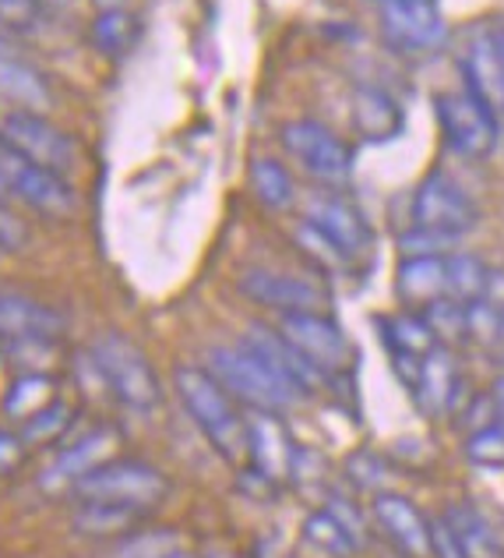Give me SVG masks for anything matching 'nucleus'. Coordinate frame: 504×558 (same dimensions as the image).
Wrapping results in <instances>:
<instances>
[{
  "mask_svg": "<svg viewBox=\"0 0 504 558\" xmlns=\"http://www.w3.org/2000/svg\"><path fill=\"white\" fill-rule=\"evenodd\" d=\"M480 223V209L469 191L448 170H431L409 198V227L398 233L403 255L458 252Z\"/></svg>",
  "mask_w": 504,
  "mask_h": 558,
  "instance_id": "1",
  "label": "nucleus"
},
{
  "mask_svg": "<svg viewBox=\"0 0 504 558\" xmlns=\"http://www.w3.org/2000/svg\"><path fill=\"white\" fill-rule=\"evenodd\" d=\"M173 389L181 396L187 417L198 424V432L209 438V446L222 460L241 466L247 460V421L236 410V400L198 364H181L173 372Z\"/></svg>",
  "mask_w": 504,
  "mask_h": 558,
  "instance_id": "2",
  "label": "nucleus"
},
{
  "mask_svg": "<svg viewBox=\"0 0 504 558\" xmlns=\"http://www.w3.org/2000/svg\"><path fill=\"white\" fill-rule=\"evenodd\" d=\"M205 368H209V375L219 381V386L226 389L236 403H244L247 410H272V414H286V410L304 403L300 396H296L286 381L244 343L212 347L209 357H205Z\"/></svg>",
  "mask_w": 504,
  "mask_h": 558,
  "instance_id": "3",
  "label": "nucleus"
},
{
  "mask_svg": "<svg viewBox=\"0 0 504 558\" xmlns=\"http://www.w3.org/2000/svg\"><path fill=\"white\" fill-rule=\"evenodd\" d=\"M93 357L102 378H107L110 400L135 410V414H152L162 403V381L152 368V361L124 332H102L93 343Z\"/></svg>",
  "mask_w": 504,
  "mask_h": 558,
  "instance_id": "4",
  "label": "nucleus"
},
{
  "mask_svg": "<svg viewBox=\"0 0 504 558\" xmlns=\"http://www.w3.org/2000/svg\"><path fill=\"white\" fill-rule=\"evenodd\" d=\"M82 502H113L127 506L138 512H152L170 492V481L159 466L148 460H131V457H110L96 470L71 488Z\"/></svg>",
  "mask_w": 504,
  "mask_h": 558,
  "instance_id": "5",
  "label": "nucleus"
},
{
  "mask_svg": "<svg viewBox=\"0 0 504 558\" xmlns=\"http://www.w3.org/2000/svg\"><path fill=\"white\" fill-rule=\"evenodd\" d=\"M434 117L444 145L463 159H487L501 142V121L487 102L469 89L434 96Z\"/></svg>",
  "mask_w": 504,
  "mask_h": 558,
  "instance_id": "6",
  "label": "nucleus"
},
{
  "mask_svg": "<svg viewBox=\"0 0 504 558\" xmlns=\"http://www.w3.org/2000/svg\"><path fill=\"white\" fill-rule=\"evenodd\" d=\"M279 142L290 153L293 163H300L307 178L318 184L343 187L353 173V149L346 138H339L329 124L315 121V117H300V121H286L279 128Z\"/></svg>",
  "mask_w": 504,
  "mask_h": 558,
  "instance_id": "7",
  "label": "nucleus"
},
{
  "mask_svg": "<svg viewBox=\"0 0 504 558\" xmlns=\"http://www.w3.org/2000/svg\"><path fill=\"white\" fill-rule=\"evenodd\" d=\"M236 290L244 293L250 304L269 307L275 315H293V312H329L332 307V290L318 276H296V272H279L269 266H250L236 276Z\"/></svg>",
  "mask_w": 504,
  "mask_h": 558,
  "instance_id": "8",
  "label": "nucleus"
},
{
  "mask_svg": "<svg viewBox=\"0 0 504 558\" xmlns=\"http://www.w3.org/2000/svg\"><path fill=\"white\" fill-rule=\"evenodd\" d=\"M0 142H8L14 153L33 159L36 167L61 173V178L78 159L67 131H61L47 113L36 110H0Z\"/></svg>",
  "mask_w": 504,
  "mask_h": 558,
  "instance_id": "9",
  "label": "nucleus"
},
{
  "mask_svg": "<svg viewBox=\"0 0 504 558\" xmlns=\"http://www.w3.org/2000/svg\"><path fill=\"white\" fill-rule=\"evenodd\" d=\"M0 184L8 195L22 198L28 209L47 213V216H67L74 213V187L47 167H36L33 159L14 153L8 142H0Z\"/></svg>",
  "mask_w": 504,
  "mask_h": 558,
  "instance_id": "10",
  "label": "nucleus"
},
{
  "mask_svg": "<svg viewBox=\"0 0 504 558\" xmlns=\"http://www.w3.org/2000/svg\"><path fill=\"white\" fill-rule=\"evenodd\" d=\"M279 332L300 350V354L318 364V368L335 378L339 372H346L353 364V343L346 329L329 312H293V315H279Z\"/></svg>",
  "mask_w": 504,
  "mask_h": 558,
  "instance_id": "11",
  "label": "nucleus"
},
{
  "mask_svg": "<svg viewBox=\"0 0 504 558\" xmlns=\"http://www.w3.org/2000/svg\"><path fill=\"white\" fill-rule=\"evenodd\" d=\"M381 36L403 57L431 53L444 43L438 0H381Z\"/></svg>",
  "mask_w": 504,
  "mask_h": 558,
  "instance_id": "12",
  "label": "nucleus"
},
{
  "mask_svg": "<svg viewBox=\"0 0 504 558\" xmlns=\"http://www.w3.org/2000/svg\"><path fill=\"white\" fill-rule=\"evenodd\" d=\"M458 71H463V89L477 93L504 128V25L469 33L458 53Z\"/></svg>",
  "mask_w": 504,
  "mask_h": 558,
  "instance_id": "13",
  "label": "nucleus"
},
{
  "mask_svg": "<svg viewBox=\"0 0 504 558\" xmlns=\"http://www.w3.org/2000/svg\"><path fill=\"white\" fill-rule=\"evenodd\" d=\"M304 219H307V223H315L332 244L343 247L353 262H360L370 252V244H374L367 213L349 195H343L339 187L335 191H321V195L310 198Z\"/></svg>",
  "mask_w": 504,
  "mask_h": 558,
  "instance_id": "14",
  "label": "nucleus"
},
{
  "mask_svg": "<svg viewBox=\"0 0 504 558\" xmlns=\"http://www.w3.org/2000/svg\"><path fill=\"white\" fill-rule=\"evenodd\" d=\"M247 350H255V354L269 364V368L286 381V386L300 396V400H307V396H315L318 389L329 386V375H324L318 364H310L300 350H296L283 332L272 329V326H261V322H255V326L247 329V336L241 340Z\"/></svg>",
  "mask_w": 504,
  "mask_h": 558,
  "instance_id": "15",
  "label": "nucleus"
},
{
  "mask_svg": "<svg viewBox=\"0 0 504 558\" xmlns=\"http://www.w3.org/2000/svg\"><path fill=\"white\" fill-rule=\"evenodd\" d=\"M413 400L431 417H444V414H458L469 396H466V381L463 372H458V357L452 347L438 343L434 350H427L420 357V375L413 381Z\"/></svg>",
  "mask_w": 504,
  "mask_h": 558,
  "instance_id": "16",
  "label": "nucleus"
},
{
  "mask_svg": "<svg viewBox=\"0 0 504 558\" xmlns=\"http://www.w3.org/2000/svg\"><path fill=\"white\" fill-rule=\"evenodd\" d=\"M121 446V435L107 424H99V428H88L85 435L74 438L71 446H64L57 457L50 460V466L39 474V484L47 492H64V488H74L88 470H96L99 463H107L113 457V449Z\"/></svg>",
  "mask_w": 504,
  "mask_h": 558,
  "instance_id": "17",
  "label": "nucleus"
},
{
  "mask_svg": "<svg viewBox=\"0 0 504 558\" xmlns=\"http://www.w3.org/2000/svg\"><path fill=\"white\" fill-rule=\"evenodd\" d=\"M370 512H374V523L384 531V537L406 558H431V520L406 495L378 492Z\"/></svg>",
  "mask_w": 504,
  "mask_h": 558,
  "instance_id": "18",
  "label": "nucleus"
},
{
  "mask_svg": "<svg viewBox=\"0 0 504 558\" xmlns=\"http://www.w3.org/2000/svg\"><path fill=\"white\" fill-rule=\"evenodd\" d=\"M293 452H296V442H293L290 428L283 424V414H272V410H250V421H247V460H250V466L275 484L290 481Z\"/></svg>",
  "mask_w": 504,
  "mask_h": 558,
  "instance_id": "19",
  "label": "nucleus"
},
{
  "mask_svg": "<svg viewBox=\"0 0 504 558\" xmlns=\"http://www.w3.org/2000/svg\"><path fill=\"white\" fill-rule=\"evenodd\" d=\"M448 255H403L395 269V298L409 312L448 298Z\"/></svg>",
  "mask_w": 504,
  "mask_h": 558,
  "instance_id": "20",
  "label": "nucleus"
},
{
  "mask_svg": "<svg viewBox=\"0 0 504 558\" xmlns=\"http://www.w3.org/2000/svg\"><path fill=\"white\" fill-rule=\"evenodd\" d=\"M67 318L57 307L42 304L25 293H0V340H19V336H50L61 340Z\"/></svg>",
  "mask_w": 504,
  "mask_h": 558,
  "instance_id": "21",
  "label": "nucleus"
},
{
  "mask_svg": "<svg viewBox=\"0 0 504 558\" xmlns=\"http://www.w3.org/2000/svg\"><path fill=\"white\" fill-rule=\"evenodd\" d=\"M0 102H11V110L47 113L53 107V89L36 64L0 50Z\"/></svg>",
  "mask_w": 504,
  "mask_h": 558,
  "instance_id": "22",
  "label": "nucleus"
},
{
  "mask_svg": "<svg viewBox=\"0 0 504 558\" xmlns=\"http://www.w3.org/2000/svg\"><path fill=\"white\" fill-rule=\"evenodd\" d=\"M353 124L367 142H392L403 131V107L392 93L378 89V85H357L349 99Z\"/></svg>",
  "mask_w": 504,
  "mask_h": 558,
  "instance_id": "23",
  "label": "nucleus"
},
{
  "mask_svg": "<svg viewBox=\"0 0 504 558\" xmlns=\"http://www.w3.org/2000/svg\"><path fill=\"white\" fill-rule=\"evenodd\" d=\"M441 520L448 523V531L455 534V541L463 545L466 558H497L501 555V541L494 523L483 517V509H477L472 502H452L441 512Z\"/></svg>",
  "mask_w": 504,
  "mask_h": 558,
  "instance_id": "24",
  "label": "nucleus"
},
{
  "mask_svg": "<svg viewBox=\"0 0 504 558\" xmlns=\"http://www.w3.org/2000/svg\"><path fill=\"white\" fill-rule=\"evenodd\" d=\"M378 332H381V343L389 347V354L423 357L427 350L438 347V336L431 326H427V318L420 312H409V307L398 315H381Z\"/></svg>",
  "mask_w": 504,
  "mask_h": 558,
  "instance_id": "25",
  "label": "nucleus"
},
{
  "mask_svg": "<svg viewBox=\"0 0 504 558\" xmlns=\"http://www.w3.org/2000/svg\"><path fill=\"white\" fill-rule=\"evenodd\" d=\"M145 520V512L113 502H82L74 509V531L88 537H124Z\"/></svg>",
  "mask_w": 504,
  "mask_h": 558,
  "instance_id": "26",
  "label": "nucleus"
},
{
  "mask_svg": "<svg viewBox=\"0 0 504 558\" xmlns=\"http://www.w3.org/2000/svg\"><path fill=\"white\" fill-rule=\"evenodd\" d=\"M250 187H255V198L272 213H286L296 205V181L290 167H283L279 159H255L250 163Z\"/></svg>",
  "mask_w": 504,
  "mask_h": 558,
  "instance_id": "27",
  "label": "nucleus"
},
{
  "mask_svg": "<svg viewBox=\"0 0 504 558\" xmlns=\"http://www.w3.org/2000/svg\"><path fill=\"white\" fill-rule=\"evenodd\" d=\"M304 541L310 548H318L324 555H335V558H346L360 548V537L353 534L339 517H332L329 509H315L304 520Z\"/></svg>",
  "mask_w": 504,
  "mask_h": 558,
  "instance_id": "28",
  "label": "nucleus"
},
{
  "mask_svg": "<svg viewBox=\"0 0 504 558\" xmlns=\"http://www.w3.org/2000/svg\"><path fill=\"white\" fill-rule=\"evenodd\" d=\"M50 400H57V396H53V378L42 375V372H25V375H19L8 386L0 410H4V417L25 421L28 414H36V410L47 407Z\"/></svg>",
  "mask_w": 504,
  "mask_h": 558,
  "instance_id": "29",
  "label": "nucleus"
},
{
  "mask_svg": "<svg viewBox=\"0 0 504 558\" xmlns=\"http://www.w3.org/2000/svg\"><path fill=\"white\" fill-rule=\"evenodd\" d=\"M296 247H300V252L307 255V262H310V266H315L321 276H343V272H349L353 266H357V262H353V258L343 252V247L332 244L315 223H307V219H304L300 227H296Z\"/></svg>",
  "mask_w": 504,
  "mask_h": 558,
  "instance_id": "30",
  "label": "nucleus"
},
{
  "mask_svg": "<svg viewBox=\"0 0 504 558\" xmlns=\"http://www.w3.org/2000/svg\"><path fill=\"white\" fill-rule=\"evenodd\" d=\"M71 421H74L71 407H67L64 400H50L47 407H39L36 414H28V417L22 421V432H19V435H22L25 449L50 446V442H57L61 435L71 432Z\"/></svg>",
  "mask_w": 504,
  "mask_h": 558,
  "instance_id": "31",
  "label": "nucleus"
},
{
  "mask_svg": "<svg viewBox=\"0 0 504 558\" xmlns=\"http://www.w3.org/2000/svg\"><path fill=\"white\" fill-rule=\"evenodd\" d=\"M181 548V537L176 531H167V526H135L124 537H116V545L110 551V558H162Z\"/></svg>",
  "mask_w": 504,
  "mask_h": 558,
  "instance_id": "32",
  "label": "nucleus"
},
{
  "mask_svg": "<svg viewBox=\"0 0 504 558\" xmlns=\"http://www.w3.org/2000/svg\"><path fill=\"white\" fill-rule=\"evenodd\" d=\"M487 272H491V266H487L480 255L452 252L448 255V301H458V304L477 301L483 293Z\"/></svg>",
  "mask_w": 504,
  "mask_h": 558,
  "instance_id": "33",
  "label": "nucleus"
},
{
  "mask_svg": "<svg viewBox=\"0 0 504 558\" xmlns=\"http://www.w3.org/2000/svg\"><path fill=\"white\" fill-rule=\"evenodd\" d=\"M135 14L124 8H102L93 22V43L107 57H121L135 43Z\"/></svg>",
  "mask_w": 504,
  "mask_h": 558,
  "instance_id": "34",
  "label": "nucleus"
},
{
  "mask_svg": "<svg viewBox=\"0 0 504 558\" xmlns=\"http://www.w3.org/2000/svg\"><path fill=\"white\" fill-rule=\"evenodd\" d=\"M0 354L19 368V375L25 372L47 375L53 357L61 354V347H57V340H50V336H19V340H0Z\"/></svg>",
  "mask_w": 504,
  "mask_h": 558,
  "instance_id": "35",
  "label": "nucleus"
},
{
  "mask_svg": "<svg viewBox=\"0 0 504 558\" xmlns=\"http://www.w3.org/2000/svg\"><path fill=\"white\" fill-rule=\"evenodd\" d=\"M466 457L480 466H504V424L491 421L472 428L466 438Z\"/></svg>",
  "mask_w": 504,
  "mask_h": 558,
  "instance_id": "36",
  "label": "nucleus"
},
{
  "mask_svg": "<svg viewBox=\"0 0 504 558\" xmlns=\"http://www.w3.org/2000/svg\"><path fill=\"white\" fill-rule=\"evenodd\" d=\"M346 477L357 484L360 492H381L384 481H389V460L378 457L374 449H357L353 457L346 460Z\"/></svg>",
  "mask_w": 504,
  "mask_h": 558,
  "instance_id": "37",
  "label": "nucleus"
},
{
  "mask_svg": "<svg viewBox=\"0 0 504 558\" xmlns=\"http://www.w3.org/2000/svg\"><path fill=\"white\" fill-rule=\"evenodd\" d=\"M39 14H42L39 0H0V28H11V33L36 28Z\"/></svg>",
  "mask_w": 504,
  "mask_h": 558,
  "instance_id": "38",
  "label": "nucleus"
},
{
  "mask_svg": "<svg viewBox=\"0 0 504 558\" xmlns=\"http://www.w3.org/2000/svg\"><path fill=\"white\" fill-rule=\"evenodd\" d=\"M28 244V227L22 216L8 209V202H0V252H22Z\"/></svg>",
  "mask_w": 504,
  "mask_h": 558,
  "instance_id": "39",
  "label": "nucleus"
},
{
  "mask_svg": "<svg viewBox=\"0 0 504 558\" xmlns=\"http://www.w3.org/2000/svg\"><path fill=\"white\" fill-rule=\"evenodd\" d=\"M25 442H22V435L19 432H8V428H0V481L11 477L14 470L22 466L25 460Z\"/></svg>",
  "mask_w": 504,
  "mask_h": 558,
  "instance_id": "40",
  "label": "nucleus"
},
{
  "mask_svg": "<svg viewBox=\"0 0 504 558\" xmlns=\"http://www.w3.org/2000/svg\"><path fill=\"white\" fill-rule=\"evenodd\" d=\"M431 558H466L463 545H458L455 534L448 531V523L441 517L431 520Z\"/></svg>",
  "mask_w": 504,
  "mask_h": 558,
  "instance_id": "41",
  "label": "nucleus"
},
{
  "mask_svg": "<svg viewBox=\"0 0 504 558\" xmlns=\"http://www.w3.org/2000/svg\"><path fill=\"white\" fill-rule=\"evenodd\" d=\"M162 558H195L187 548H176V551H170V555H162Z\"/></svg>",
  "mask_w": 504,
  "mask_h": 558,
  "instance_id": "42",
  "label": "nucleus"
},
{
  "mask_svg": "<svg viewBox=\"0 0 504 558\" xmlns=\"http://www.w3.org/2000/svg\"><path fill=\"white\" fill-rule=\"evenodd\" d=\"M8 198V191H4V184H0V202H4Z\"/></svg>",
  "mask_w": 504,
  "mask_h": 558,
  "instance_id": "43",
  "label": "nucleus"
},
{
  "mask_svg": "<svg viewBox=\"0 0 504 558\" xmlns=\"http://www.w3.org/2000/svg\"><path fill=\"white\" fill-rule=\"evenodd\" d=\"M209 558H230V555H209Z\"/></svg>",
  "mask_w": 504,
  "mask_h": 558,
  "instance_id": "44",
  "label": "nucleus"
},
{
  "mask_svg": "<svg viewBox=\"0 0 504 558\" xmlns=\"http://www.w3.org/2000/svg\"><path fill=\"white\" fill-rule=\"evenodd\" d=\"M501 558H504V551H501Z\"/></svg>",
  "mask_w": 504,
  "mask_h": 558,
  "instance_id": "45",
  "label": "nucleus"
}]
</instances>
